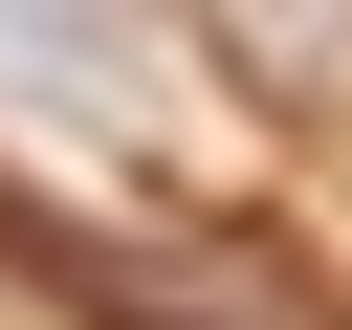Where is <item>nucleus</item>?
Wrapping results in <instances>:
<instances>
[]
</instances>
